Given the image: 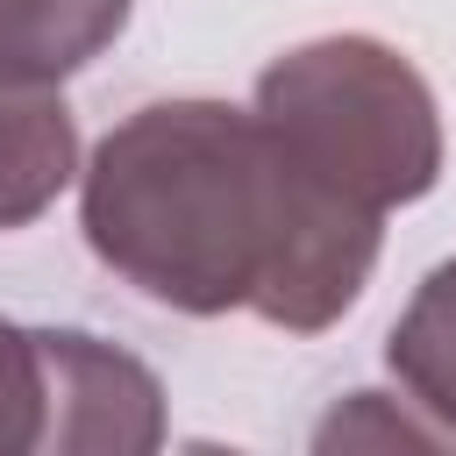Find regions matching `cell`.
<instances>
[{
  "label": "cell",
  "instance_id": "obj_7",
  "mask_svg": "<svg viewBox=\"0 0 456 456\" xmlns=\"http://www.w3.org/2000/svg\"><path fill=\"white\" fill-rule=\"evenodd\" d=\"M43 335L0 314V456H43Z\"/></svg>",
  "mask_w": 456,
  "mask_h": 456
},
{
  "label": "cell",
  "instance_id": "obj_3",
  "mask_svg": "<svg viewBox=\"0 0 456 456\" xmlns=\"http://www.w3.org/2000/svg\"><path fill=\"white\" fill-rule=\"evenodd\" d=\"M43 335V456H150L164 442V385L142 356L86 335V328H36Z\"/></svg>",
  "mask_w": 456,
  "mask_h": 456
},
{
  "label": "cell",
  "instance_id": "obj_5",
  "mask_svg": "<svg viewBox=\"0 0 456 456\" xmlns=\"http://www.w3.org/2000/svg\"><path fill=\"white\" fill-rule=\"evenodd\" d=\"M385 370L399 399L428 420L435 449H456V256L413 285L406 314L385 335Z\"/></svg>",
  "mask_w": 456,
  "mask_h": 456
},
{
  "label": "cell",
  "instance_id": "obj_2",
  "mask_svg": "<svg viewBox=\"0 0 456 456\" xmlns=\"http://www.w3.org/2000/svg\"><path fill=\"white\" fill-rule=\"evenodd\" d=\"M256 121L292 164H306L342 200L392 214L442 178V107L406 50L385 36H314L256 71Z\"/></svg>",
  "mask_w": 456,
  "mask_h": 456
},
{
  "label": "cell",
  "instance_id": "obj_4",
  "mask_svg": "<svg viewBox=\"0 0 456 456\" xmlns=\"http://www.w3.org/2000/svg\"><path fill=\"white\" fill-rule=\"evenodd\" d=\"M78 171L86 164H78V121L64 107V86L0 78V235L50 214Z\"/></svg>",
  "mask_w": 456,
  "mask_h": 456
},
{
  "label": "cell",
  "instance_id": "obj_6",
  "mask_svg": "<svg viewBox=\"0 0 456 456\" xmlns=\"http://www.w3.org/2000/svg\"><path fill=\"white\" fill-rule=\"evenodd\" d=\"M135 0H0V78L64 86L121 28Z\"/></svg>",
  "mask_w": 456,
  "mask_h": 456
},
{
  "label": "cell",
  "instance_id": "obj_1",
  "mask_svg": "<svg viewBox=\"0 0 456 456\" xmlns=\"http://www.w3.org/2000/svg\"><path fill=\"white\" fill-rule=\"evenodd\" d=\"M78 228L150 306L256 314L285 335L335 328L385 242V214L321 185L228 100H150L114 121L78 171Z\"/></svg>",
  "mask_w": 456,
  "mask_h": 456
}]
</instances>
